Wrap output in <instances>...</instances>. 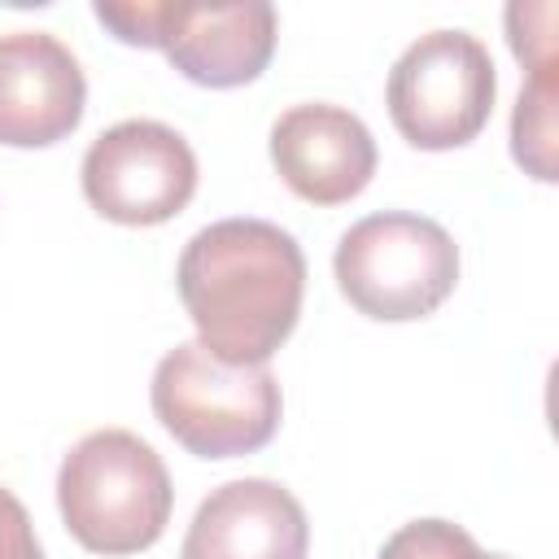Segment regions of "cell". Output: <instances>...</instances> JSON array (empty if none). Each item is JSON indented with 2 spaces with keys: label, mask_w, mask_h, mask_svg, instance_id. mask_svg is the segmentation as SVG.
Listing matches in <instances>:
<instances>
[{
  "label": "cell",
  "mask_w": 559,
  "mask_h": 559,
  "mask_svg": "<svg viewBox=\"0 0 559 559\" xmlns=\"http://www.w3.org/2000/svg\"><path fill=\"white\" fill-rule=\"evenodd\" d=\"M175 284L214 358L266 362L297 328L306 253L266 218H218L183 245Z\"/></svg>",
  "instance_id": "cell-1"
},
{
  "label": "cell",
  "mask_w": 559,
  "mask_h": 559,
  "mask_svg": "<svg viewBox=\"0 0 559 559\" xmlns=\"http://www.w3.org/2000/svg\"><path fill=\"white\" fill-rule=\"evenodd\" d=\"M57 507L79 546L96 555H135L166 533L175 485L144 437L96 428L61 459Z\"/></svg>",
  "instance_id": "cell-2"
},
{
  "label": "cell",
  "mask_w": 559,
  "mask_h": 559,
  "mask_svg": "<svg viewBox=\"0 0 559 559\" xmlns=\"http://www.w3.org/2000/svg\"><path fill=\"white\" fill-rule=\"evenodd\" d=\"M280 380L266 362H223L201 341L175 345L153 371L157 424L201 459L262 450L280 428Z\"/></svg>",
  "instance_id": "cell-3"
},
{
  "label": "cell",
  "mask_w": 559,
  "mask_h": 559,
  "mask_svg": "<svg viewBox=\"0 0 559 559\" xmlns=\"http://www.w3.org/2000/svg\"><path fill=\"white\" fill-rule=\"evenodd\" d=\"M336 284L354 310L384 323L432 314L459 284L454 236L424 214L384 210L358 218L332 258Z\"/></svg>",
  "instance_id": "cell-4"
},
{
  "label": "cell",
  "mask_w": 559,
  "mask_h": 559,
  "mask_svg": "<svg viewBox=\"0 0 559 559\" xmlns=\"http://www.w3.org/2000/svg\"><path fill=\"white\" fill-rule=\"evenodd\" d=\"M92 13L122 44L162 48L170 66L201 87H240L258 79L275 52V9L262 0H249V4H170V0L105 4L96 0Z\"/></svg>",
  "instance_id": "cell-5"
},
{
  "label": "cell",
  "mask_w": 559,
  "mask_h": 559,
  "mask_svg": "<svg viewBox=\"0 0 559 559\" xmlns=\"http://www.w3.org/2000/svg\"><path fill=\"white\" fill-rule=\"evenodd\" d=\"M389 118L415 148H459L489 122L498 74L489 48L467 31L419 35L389 70Z\"/></svg>",
  "instance_id": "cell-6"
},
{
  "label": "cell",
  "mask_w": 559,
  "mask_h": 559,
  "mask_svg": "<svg viewBox=\"0 0 559 559\" xmlns=\"http://www.w3.org/2000/svg\"><path fill=\"white\" fill-rule=\"evenodd\" d=\"M197 192V153L192 144L153 118L114 122L83 153V197L96 214L153 227L175 218Z\"/></svg>",
  "instance_id": "cell-7"
},
{
  "label": "cell",
  "mask_w": 559,
  "mask_h": 559,
  "mask_svg": "<svg viewBox=\"0 0 559 559\" xmlns=\"http://www.w3.org/2000/svg\"><path fill=\"white\" fill-rule=\"evenodd\" d=\"M87 79L79 57L48 31L0 35V144L44 148L83 118Z\"/></svg>",
  "instance_id": "cell-8"
},
{
  "label": "cell",
  "mask_w": 559,
  "mask_h": 559,
  "mask_svg": "<svg viewBox=\"0 0 559 559\" xmlns=\"http://www.w3.org/2000/svg\"><path fill=\"white\" fill-rule=\"evenodd\" d=\"M271 162L301 201L341 205L371 183L376 140L358 114L328 100H306L275 118Z\"/></svg>",
  "instance_id": "cell-9"
},
{
  "label": "cell",
  "mask_w": 559,
  "mask_h": 559,
  "mask_svg": "<svg viewBox=\"0 0 559 559\" xmlns=\"http://www.w3.org/2000/svg\"><path fill=\"white\" fill-rule=\"evenodd\" d=\"M310 524L301 502L266 476H240L197 507L179 559H306Z\"/></svg>",
  "instance_id": "cell-10"
},
{
  "label": "cell",
  "mask_w": 559,
  "mask_h": 559,
  "mask_svg": "<svg viewBox=\"0 0 559 559\" xmlns=\"http://www.w3.org/2000/svg\"><path fill=\"white\" fill-rule=\"evenodd\" d=\"M555 66L546 70H528V83L515 96V114H511V153L515 162L537 175V179H555Z\"/></svg>",
  "instance_id": "cell-11"
},
{
  "label": "cell",
  "mask_w": 559,
  "mask_h": 559,
  "mask_svg": "<svg viewBox=\"0 0 559 559\" xmlns=\"http://www.w3.org/2000/svg\"><path fill=\"white\" fill-rule=\"evenodd\" d=\"M376 559H480V546L463 524L428 515V520H411L393 537H384Z\"/></svg>",
  "instance_id": "cell-12"
},
{
  "label": "cell",
  "mask_w": 559,
  "mask_h": 559,
  "mask_svg": "<svg viewBox=\"0 0 559 559\" xmlns=\"http://www.w3.org/2000/svg\"><path fill=\"white\" fill-rule=\"evenodd\" d=\"M0 559H44L22 498L9 493L4 485H0Z\"/></svg>",
  "instance_id": "cell-13"
},
{
  "label": "cell",
  "mask_w": 559,
  "mask_h": 559,
  "mask_svg": "<svg viewBox=\"0 0 559 559\" xmlns=\"http://www.w3.org/2000/svg\"><path fill=\"white\" fill-rule=\"evenodd\" d=\"M480 559H511V555H485V550H480Z\"/></svg>",
  "instance_id": "cell-14"
}]
</instances>
